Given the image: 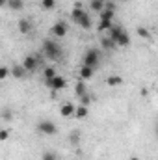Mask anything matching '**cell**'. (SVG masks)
<instances>
[{
	"mask_svg": "<svg viewBox=\"0 0 158 160\" xmlns=\"http://www.w3.org/2000/svg\"><path fill=\"white\" fill-rule=\"evenodd\" d=\"M41 48H43V54H45L48 60H52V62H58V60H62V56H63V50H62L60 43H56L54 39H43Z\"/></svg>",
	"mask_w": 158,
	"mask_h": 160,
	"instance_id": "cell-1",
	"label": "cell"
},
{
	"mask_svg": "<svg viewBox=\"0 0 158 160\" xmlns=\"http://www.w3.org/2000/svg\"><path fill=\"white\" fill-rule=\"evenodd\" d=\"M108 36L116 41L117 47H128V45H130V36L126 34V30H125L121 24H114V26L110 28Z\"/></svg>",
	"mask_w": 158,
	"mask_h": 160,
	"instance_id": "cell-2",
	"label": "cell"
},
{
	"mask_svg": "<svg viewBox=\"0 0 158 160\" xmlns=\"http://www.w3.org/2000/svg\"><path fill=\"white\" fill-rule=\"evenodd\" d=\"M99 63H101V52H99V48H93V47L87 48L86 54H84L82 65H87V67H91V69H97Z\"/></svg>",
	"mask_w": 158,
	"mask_h": 160,
	"instance_id": "cell-3",
	"label": "cell"
},
{
	"mask_svg": "<svg viewBox=\"0 0 158 160\" xmlns=\"http://www.w3.org/2000/svg\"><path fill=\"white\" fill-rule=\"evenodd\" d=\"M37 130H39L41 134H45V136H54V134L58 132V127L54 125V121L43 119V121L37 123Z\"/></svg>",
	"mask_w": 158,
	"mask_h": 160,
	"instance_id": "cell-4",
	"label": "cell"
},
{
	"mask_svg": "<svg viewBox=\"0 0 158 160\" xmlns=\"http://www.w3.org/2000/svg\"><path fill=\"white\" fill-rule=\"evenodd\" d=\"M45 84H47V88L48 89H52V91H60V89H63L65 86H67V82H65V78L63 77H54L52 80H45Z\"/></svg>",
	"mask_w": 158,
	"mask_h": 160,
	"instance_id": "cell-5",
	"label": "cell"
},
{
	"mask_svg": "<svg viewBox=\"0 0 158 160\" xmlns=\"http://www.w3.org/2000/svg\"><path fill=\"white\" fill-rule=\"evenodd\" d=\"M67 30H69L67 22H63V21H58V22L52 26L50 34H52L54 38H65V36H67Z\"/></svg>",
	"mask_w": 158,
	"mask_h": 160,
	"instance_id": "cell-6",
	"label": "cell"
},
{
	"mask_svg": "<svg viewBox=\"0 0 158 160\" xmlns=\"http://www.w3.org/2000/svg\"><path fill=\"white\" fill-rule=\"evenodd\" d=\"M22 65H24V69L28 71V73H32V71H36L37 69V65H39V58H36V56H26L24 60H22Z\"/></svg>",
	"mask_w": 158,
	"mask_h": 160,
	"instance_id": "cell-7",
	"label": "cell"
},
{
	"mask_svg": "<svg viewBox=\"0 0 158 160\" xmlns=\"http://www.w3.org/2000/svg\"><path fill=\"white\" fill-rule=\"evenodd\" d=\"M60 114H62V118H75L77 108H75V104L65 102V104H62V106H60Z\"/></svg>",
	"mask_w": 158,
	"mask_h": 160,
	"instance_id": "cell-8",
	"label": "cell"
},
{
	"mask_svg": "<svg viewBox=\"0 0 158 160\" xmlns=\"http://www.w3.org/2000/svg\"><path fill=\"white\" fill-rule=\"evenodd\" d=\"M11 75H13V78H17V80H22L26 75H28V71L24 69V65L21 63V65H15L13 69H11Z\"/></svg>",
	"mask_w": 158,
	"mask_h": 160,
	"instance_id": "cell-9",
	"label": "cell"
},
{
	"mask_svg": "<svg viewBox=\"0 0 158 160\" xmlns=\"http://www.w3.org/2000/svg\"><path fill=\"white\" fill-rule=\"evenodd\" d=\"M86 13H87V11H84V8H73V11H71V21H75L77 24H80V21L86 17Z\"/></svg>",
	"mask_w": 158,
	"mask_h": 160,
	"instance_id": "cell-10",
	"label": "cell"
},
{
	"mask_svg": "<svg viewBox=\"0 0 158 160\" xmlns=\"http://www.w3.org/2000/svg\"><path fill=\"white\" fill-rule=\"evenodd\" d=\"M93 73H95V69H91V67H87V65H80V69H78V78L89 80L91 77H93Z\"/></svg>",
	"mask_w": 158,
	"mask_h": 160,
	"instance_id": "cell-11",
	"label": "cell"
},
{
	"mask_svg": "<svg viewBox=\"0 0 158 160\" xmlns=\"http://www.w3.org/2000/svg\"><path fill=\"white\" fill-rule=\"evenodd\" d=\"M87 93V88H86V80H82V78H78L77 80V84H75V95L77 97H82V95H86Z\"/></svg>",
	"mask_w": 158,
	"mask_h": 160,
	"instance_id": "cell-12",
	"label": "cell"
},
{
	"mask_svg": "<svg viewBox=\"0 0 158 160\" xmlns=\"http://www.w3.org/2000/svg\"><path fill=\"white\" fill-rule=\"evenodd\" d=\"M101 47H102L104 50H114L117 45H116V41L112 39L110 36H104V38H101Z\"/></svg>",
	"mask_w": 158,
	"mask_h": 160,
	"instance_id": "cell-13",
	"label": "cell"
},
{
	"mask_svg": "<svg viewBox=\"0 0 158 160\" xmlns=\"http://www.w3.org/2000/svg\"><path fill=\"white\" fill-rule=\"evenodd\" d=\"M19 32L21 34H30L32 32V22L28 19H21L19 21Z\"/></svg>",
	"mask_w": 158,
	"mask_h": 160,
	"instance_id": "cell-14",
	"label": "cell"
},
{
	"mask_svg": "<svg viewBox=\"0 0 158 160\" xmlns=\"http://www.w3.org/2000/svg\"><path fill=\"white\" fill-rule=\"evenodd\" d=\"M87 116H89V108H87V106H84V104L77 106V114H75L77 119H86Z\"/></svg>",
	"mask_w": 158,
	"mask_h": 160,
	"instance_id": "cell-15",
	"label": "cell"
},
{
	"mask_svg": "<svg viewBox=\"0 0 158 160\" xmlns=\"http://www.w3.org/2000/svg\"><path fill=\"white\" fill-rule=\"evenodd\" d=\"M104 0H89V8L93 9V11H97V13H101L102 9H104Z\"/></svg>",
	"mask_w": 158,
	"mask_h": 160,
	"instance_id": "cell-16",
	"label": "cell"
},
{
	"mask_svg": "<svg viewBox=\"0 0 158 160\" xmlns=\"http://www.w3.org/2000/svg\"><path fill=\"white\" fill-rule=\"evenodd\" d=\"M99 15H101L102 21H114V19H116V11H114V9H106V8H104Z\"/></svg>",
	"mask_w": 158,
	"mask_h": 160,
	"instance_id": "cell-17",
	"label": "cell"
},
{
	"mask_svg": "<svg viewBox=\"0 0 158 160\" xmlns=\"http://www.w3.org/2000/svg\"><path fill=\"white\" fill-rule=\"evenodd\" d=\"M106 84L112 86V88H116V86H121V84H123V78H121L119 75H112V77L106 78Z\"/></svg>",
	"mask_w": 158,
	"mask_h": 160,
	"instance_id": "cell-18",
	"label": "cell"
},
{
	"mask_svg": "<svg viewBox=\"0 0 158 160\" xmlns=\"http://www.w3.org/2000/svg\"><path fill=\"white\" fill-rule=\"evenodd\" d=\"M112 26H114V22H112V21H102V19H101L97 28H99V32H110V28H112Z\"/></svg>",
	"mask_w": 158,
	"mask_h": 160,
	"instance_id": "cell-19",
	"label": "cell"
},
{
	"mask_svg": "<svg viewBox=\"0 0 158 160\" xmlns=\"http://www.w3.org/2000/svg\"><path fill=\"white\" fill-rule=\"evenodd\" d=\"M7 6H9L11 9L19 11V9H22V8H24V0H9V2H7Z\"/></svg>",
	"mask_w": 158,
	"mask_h": 160,
	"instance_id": "cell-20",
	"label": "cell"
},
{
	"mask_svg": "<svg viewBox=\"0 0 158 160\" xmlns=\"http://www.w3.org/2000/svg\"><path fill=\"white\" fill-rule=\"evenodd\" d=\"M54 77H58L56 71H54V67H45V71H43V78L45 80H52Z\"/></svg>",
	"mask_w": 158,
	"mask_h": 160,
	"instance_id": "cell-21",
	"label": "cell"
},
{
	"mask_svg": "<svg viewBox=\"0 0 158 160\" xmlns=\"http://www.w3.org/2000/svg\"><path fill=\"white\" fill-rule=\"evenodd\" d=\"M78 26L80 28H84V30H89V28H91V17H89V13H86V17L80 21Z\"/></svg>",
	"mask_w": 158,
	"mask_h": 160,
	"instance_id": "cell-22",
	"label": "cell"
},
{
	"mask_svg": "<svg viewBox=\"0 0 158 160\" xmlns=\"http://www.w3.org/2000/svg\"><path fill=\"white\" fill-rule=\"evenodd\" d=\"M41 8L47 9V11H50V9L56 8V0H41Z\"/></svg>",
	"mask_w": 158,
	"mask_h": 160,
	"instance_id": "cell-23",
	"label": "cell"
},
{
	"mask_svg": "<svg viewBox=\"0 0 158 160\" xmlns=\"http://www.w3.org/2000/svg\"><path fill=\"white\" fill-rule=\"evenodd\" d=\"M91 101H93V97H91V93H89V91H87L86 95H82V97H80V104H84V106H89V104H91Z\"/></svg>",
	"mask_w": 158,
	"mask_h": 160,
	"instance_id": "cell-24",
	"label": "cell"
},
{
	"mask_svg": "<svg viewBox=\"0 0 158 160\" xmlns=\"http://www.w3.org/2000/svg\"><path fill=\"white\" fill-rule=\"evenodd\" d=\"M138 36H140L141 39H149V38H151V32H149L147 28H143V26H140V28H138Z\"/></svg>",
	"mask_w": 158,
	"mask_h": 160,
	"instance_id": "cell-25",
	"label": "cell"
},
{
	"mask_svg": "<svg viewBox=\"0 0 158 160\" xmlns=\"http://www.w3.org/2000/svg\"><path fill=\"white\" fill-rule=\"evenodd\" d=\"M41 160H58V157H56V153H52V151H45L43 157H41Z\"/></svg>",
	"mask_w": 158,
	"mask_h": 160,
	"instance_id": "cell-26",
	"label": "cell"
},
{
	"mask_svg": "<svg viewBox=\"0 0 158 160\" xmlns=\"http://www.w3.org/2000/svg\"><path fill=\"white\" fill-rule=\"evenodd\" d=\"M7 75H9V69L4 65V67L0 69V80H6V78H7Z\"/></svg>",
	"mask_w": 158,
	"mask_h": 160,
	"instance_id": "cell-27",
	"label": "cell"
},
{
	"mask_svg": "<svg viewBox=\"0 0 158 160\" xmlns=\"http://www.w3.org/2000/svg\"><path fill=\"white\" fill-rule=\"evenodd\" d=\"M7 138H9V130H7V128H2V130H0V140L6 142Z\"/></svg>",
	"mask_w": 158,
	"mask_h": 160,
	"instance_id": "cell-28",
	"label": "cell"
},
{
	"mask_svg": "<svg viewBox=\"0 0 158 160\" xmlns=\"http://www.w3.org/2000/svg\"><path fill=\"white\" fill-rule=\"evenodd\" d=\"M104 8H106V9H114V11H116V2H112V0H108V2L104 4Z\"/></svg>",
	"mask_w": 158,
	"mask_h": 160,
	"instance_id": "cell-29",
	"label": "cell"
},
{
	"mask_svg": "<svg viewBox=\"0 0 158 160\" xmlns=\"http://www.w3.org/2000/svg\"><path fill=\"white\" fill-rule=\"evenodd\" d=\"M71 143H78V132H73L71 134Z\"/></svg>",
	"mask_w": 158,
	"mask_h": 160,
	"instance_id": "cell-30",
	"label": "cell"
},
{
	"mask_svg": "<svg viewBox=\"0 0 158 160\" xmlns=\"http://www.w3.org/2000/svg\"><path fill=\"white\" fill-rule=\"evenodd\" d=\"M7 2H9V0H0V4H4V6H6Z\"/></svg>",
	"mask_w": 158,
	"mask_h": 160,
	"instance_id": "cell-31",
	"label": "cell"
},
{
	"mask_svg": "<svg viewBox=\"0 0 158 160\" xmlns=\"http://www.w3.org/2000/svg\"><path fill=\"white\" fill-rule=\"evenodd\" d=\"M128 160H140V158H138V157H130Z\"/></svg>",
	"mask_w": 158,
	"mask_h": 160,
	"instance_id": "cell-32",
	"label": "cell"
},
{
	"mask_svg": "<svg viewBox=\"0 0 158 160\" xmlns=\"http://www.w3.org/2000/svg\"><path fill=\"white\" fill-rule=\"evenodd\" d=\"M119 2H128V0H119Z\"/></svg>",
	"mask_w": 158,
	"mask_h": 160,
	"instance_id": "cell-33",
	"label": "cell"
}]
</instances>
